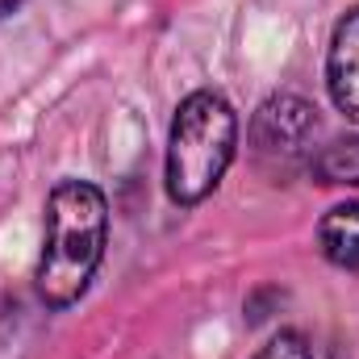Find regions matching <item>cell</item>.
<instances>
[{
	"instance_id": "obj_1",
	"label": "cell",
	"mask_w": 359,
	"mask_h": 359,
	"mask_svg": "<svg viewBox=\"0 0 359 359\" xmlns=\"http://www.w3.org/2000/svg\"><path fill=\"white\" fill-rule=\"evenodd\" d=\"M109 243V201L92 180H59L46 196V234L38 255V297L46 309H72L92 288Z\"/></svg>"
},
{
	"instance_id": "obj_2",
	"label": "cell",
	"mask_w": 359,
	"mask_h": 359,
	"mask_svg": "<svg viewBox=\"0 0 359 359\" xmlns=\"http://www.w3.org/2000/svg\"><path fill=\"white\" fill-rule=\"evenodd\" d=\"M238 151V113L222 92H192L184 96L168 130V196L180 209H192L217 192Z\"/></svg>"
},
{
	"instance_id": "obj_3",
	"label": "cell",
	"mask_w": 359,
	"mask_h": 359,
	"mask_svg": "<svg viewBox=\"0 0 359 359\" xmlns=\"http://www.w3.org/2000/svg\"><path fill=\"white\" fill-rule=\"evenodd\" d=\"M251 155L268 176H288L297 168H309L322 151V117L318 104H309L297 92L268 96L251 117Z\"/></svg>"
},
{
	"instance_id": "obj_4",
	"label": "cell",
	"mask_w": 359,
	"mask_h": 359,
	"mask_svg": "<svg viewBox=\"0 0 359 359\" xmlns=\"http://www.w3.org/2000/svg\"><path fill=\"white\" fill-rule=\"evenodd\" d=\"M326 88L334 109L359 126V8H351L334 25L330 50H326Z\"/></svg>"
},
{
	"instance_id": "obj_5",
	"label": "cell",
	"mask_w": 359,
	"mask_h": 359,
	"mask_svg": "<svg viewBox=\"0 0 359 359\" xmlns=\"http://www.w3.org/2000/svg\"><path fill=\"white\" fill-rule=\"evenodd\" d=\"M318 251L343 271H359V201L334 205L318 222Z\"/></svg>"
},
{
	"instance_id": "obj_6",
	"label": "cell",
	"mask_w": 359,
	"mask_h": 359,
	"mask_svg": "<svg viewBox=\"0 0 359 359\" xmlns=\"http://www.w3.org/2000/svg\"><path fill=\"white\" fill-rule=\"evenodd\" d=\"M309 172H313L318 184H359V130L326 142L313 155Z\"/></svg>"
},
{
	"instance_id": "obj_7",
	"label": "cell",
	"mask_w": 359,
	"mask_h": 359,
	"mask_svg": "<svg viewBox=\"0 0 359 359\" xmlns=\"http://www.w3.org/2000/svg\"><path fill=\"white\" fill-rule=\"evenodd\" d=\"M255 359H313V347L301 330H280L255 351Z\"/></svg>"
},
{
	"instance_id": "obj_8",
	"label": "cell",
	"mask_w": 359,
	"mask_h": 359,
	"mask_svg": "<svg viewBox=\"0 0 359 359\" xmlns=\"http://www.w3.org/2000/svg\"><path fill=\"white\" fill-rule=\"evenodd\" d=\"M21 8V0H0V17H8V13H17Z\"/></svg>"
}]
</instances>
